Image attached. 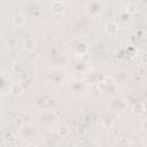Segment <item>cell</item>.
Segmentation results:
<instances>
[{
    "instance_id": "obj_9",
    "label": "cell",
    "mask_w": 147,
    "mask_h": 147,
    "mask_svg": "<svg viewBox=\"0 0 147 147\" xmlns=\"http://www.w3.org/2000/svg\"><path fill=\"white\" fill-rule=\"evenodd\" d=\"M87 8H88V11H90L92 15H95V14H99V13L102 10V3H101L100 1L94 0V1H91V2L88 3Z\"/></svg>"
},
{
    "instance_id": "obj_2",
    "label": "cell",
    "mask_w": 147,
    "mask_h": 147,
    "mask_svg": "<svg viewBox=\"0 0 147 147\" xmlns=\"http://www.w3.org/2000/svg\"><path fill=\"white\" fill-rule=\"evenodd\" d=\"M74 53L76 54V56H84L88 53V45L86 41L80 40L79 42H77L74 47Z\"/></svg>"
},
{
    "instance_id": "obj_6",
    "label": "cell",
    "mask_w": 147,
    "mask_h": 147,
    "mask_svg": "<svg viewBox=\"0 0 147 147\" xmlns=\"http://www.w3.org/2000/svg\"><path fill=\"white\" fill-rule=\"evenodd\" d=\"M11 23H13L15 26L21 28V26H24V25L26 24V18H25V16H24L22 13H16V14L13 16V18H11Z\"/></svg>"
},
{
    "instance_id": "obj_8",
    "label": "cell",
    "mask_w": 147,
    "mask_h": 147,
    "mask_svg": "<svg viewBox=\"0 0 147 147\" xmlns=\"http://www.w3.org/2000/svg\"><path fill=\"white\" fill-rule=\"evenodd\" d=\"M131 111H132V114H134V115H137V116H141V115H144L145 111H146V106H145V103H142V102H136V103L132 105Z\"/></svg>"
},
{
    "instance_id": "obj_11",
    "label": "cell",
    "mask_w": 147,
    "mask_h": 147,
    "mask_svg": "<svg viewBox=\"0 0 147 147\" xmlns=\"http://www.w3.org/2000/svg\"><path fill=\"white\" fill-rule=\"evenodd\" d=\"M131 20H132V14H131L129 10L123 9V10L119 11V14H118V21H119L121 23H123V24H127Z\"/></svg>"
},
{
    "instance_id": "obj_10",
    "label": "cell",
    "mask_w": 147,
    "mask_h": 147,
    "mask_svg": "<svg viewBox=\"0 0 147 147\" xmlns=\"http://www.w3.org/2000/svg\"><path fill=\"white\" fill-rule=\"evenodd\" d=\"M41 107L44 111H53V109L56 107V100L54 98H48L41 103Z\"/></svg>"
},
{
    "instance_id": "obj_7",
    "label": "cell",
    "mask_w": 147,
    "mask_h": 147,
    "mask_svg": "<svg viewBox=\"0 0 147 147\" xmlns=\"http://www.w3.org/2000/svg\"><path fill=\"white\" fill-rule=\"evenodd\" d=\"M10 85L11 84H9V75L6 71H2L1 72V93L5 94L7 90L9 91Z\"/></svg>"
},
{
    "instance_id": "obj_14",
    "label": "cell",
    "mask_w": 147,
    "mask_h": 147,
    "mask_svg": "<svg viewBox=\"0 0 147 147\" xmlns=\"http://www.w3.org/2000/svg\"><path fill=\"white\" fill-rule=\"evenodd\" d=\"M70 133V129L67 124H61L56 127V134L60 137V138H67Z\"/></svg>"
},
{
    "instance_id": "obj_4",
    "label": "cell",
    "mask_w": 147,
    "mask_h": 147,
    "mask_svg": "<svg viewBox=\"0 0 147 147\" xmlns=\"http://www.w3.org/2000/svg\"><path fill=\"white\" fill-rule=\"evenodd\" d=\"M105 32L109 36H116L119 32V24L115 21H110L105 25Z\"/></svg>"
},
{
    "instance_id": "obj_3",
    "label": "cell",
    "mask_w": 147,
    "mask_h": 147,
    "mask_svg": "<svg viewBox=\"0 0 147 147\" xmlns=\"http://www.w3.org/2000/svg\"><path fill=\"white\" fill-rule=\"evenodd\" d=\"M101 125L105 129H111L114 125V117L109 110H105L101 116Z\"/></svg>"
},
{
    "instance_id": "obj_12",
    "label": "cell",
    "mask_w": 147,
    "mask_h": 147,
    "mask_svg": "<svg viewBox=\"0 0 147 147\" xmlns=\"http://www.w3.org/2000/svg\"><path fill=\"white\" fill-rule=\"evenodd\" d=\"M9 93L14 96H21L23 94V87L20 83H11L10 88H9Z\"/></svg>"
},
{
    "instance_id": "obj_15",
    "label": "cell",
    "mask_w": 147,
    "mask_h": 147,
    "mask_svg": "<svg viewBox=\"0 0 147 147\" xmlns=\"http://www.w3.org/2000/svg\"><path fill=\"white\" fill-rule=\"evenodd\" d=\"M2 140H3L5 144H11V142L15 141V136H14L13 132L6 131V132L3 133V136H2Z\"/></svg>"
},
{
    "instance_id": "obj_16",
    "label": "cell",
    "mask_w": 147,
    "mask_h": 147,
    "mask_svg": "<svg viewBox=\"0 0 147 147\" xmlns=\"http://www.w3.org/2000/svg\"><path fill=\"white\" fill-rule=\"evenodd\" d=\"M107 86H108V84L103 80V82H100L99 84H98V88H99V91L100 92H105L106 90H107Z\"/></svg>"
},
{
    "instance_id": "obj_18",
    "label": "cell",
    "mask_w": 147,
    "mask_h": 147,
    "mask_svg": "<svg viewBox=\"0 0 147 147\" xmlns=\"http://www.w3.org/2000/svg\"><path fill=\"white\" fill-rule=\"evenodd\" d=\"M141 130L144 131V132H146L147 133V118H145V119H142V122H141Z\"/></svg>"
},
{
    "instance_id": "obj_20",
    "label": "cell",
    "mask_w": 147,
    "mask_h": 147,
    "mask_svg": "<svg viewBox=\"0 0 147 147\" xmlns=\"http://www.w3.org/2000/svg\"><path fill=\"white\" fill-rule=\"evenodd\" d=\"M54 1H63V2H65L67 0H54Z\"/></svg>"
},
{
    "instance_id": "obj_19",
    "label": "cell",
    "mask_w": 147,
    "mask_h": 147,
    "mask_svg": "<svg viewBox=\"0 0 147 147\" xmlns=\"http://www.w3.org/2000/svg\"><path fill=\"white\" fill-rule=\"evenodd\" d=\"M126 1H129V2H130V3H132V2H134V1H136V0H126Z\"/></svg>"
},
{
    "instance_id": "obj_13",
    "label": "cell",
    "mask_w": 147,
    "mask_h": 147,
    "mask_svg": "<svg viewBox=\"0 0 147 147\" xmlns=\"http://www.w3.org/2000/svg\"><path fill=\"white\" fill-rule=\"evenodd\" d=\"M23 48L26 51V52H32L34 48H36V46H37V41H36V39L34 38H26L24 41H23Z\"/></svg>"
},
{
    "instance_id": "obj_17",
    "label": "cell",
    "mask_w": 147,
    "mask_h": 147,
    "mask_svg": "<svg viewBox=\"0 0 147 147\" xmlns=\"http://www.w3.org/2000/svg\"><path fill=\"white\" fill-rule=\"evenodd\" d=\"M140 61H141L142 64H147V52L141 53V55H140Z\"/></svg>"
},
{
    "instance_id": "obj_5",
    "label": "cell",
    "mask_w": 147,
    "mask_h": 147,
    "mask_svg": "<svg viewBox=\"0 0 147 147\" xmlns=\"http://www.w3.org/2000/svg\"><path fill=\"white\" fill-rule=\"evenodd\" d=\"M51 9L54 15H62L65 11V3L63 1H53L51 5Z\"/></svg>"
},
{
    "instance_id": "obj_1",
    "label": "cell",
    "mask_w": 147,
    "mask_h": 147,
    "mask_svg": "<svg viewBox=\"0 0 147 147\" xmlns=\"http://www.w3.org/2000/svg\"><path fill=\"white\" fill-rule=\"evenodd\" d=\"M109 105H110V109H113L115 111H121V110L125 109V107H126V103H125L124 99L121 98V96H114V98H111Z\"/></svg>"
}]
</instances>
